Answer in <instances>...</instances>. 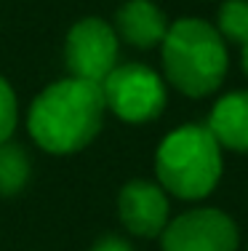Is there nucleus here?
Returning a JSON list of instances; mask_svg holds the SVG:
<instances>
[{
    "instance_id": "nucleus-1",
    "label": "nucleus",
    "mask_w": 248,
    "mask_h": 251,
    "mask_svg": "<svg viewBox=\"0 0 248 251\" xmlns=\"http://www.w3.org/2000/svg\"><path fill=\"white\" fill-rule=\"evenodd\" d=\"M104 94L99 83L62 77L45 86L27 110V131L48 155H75L86 150L104 126Z\"/></svg>"
},
{
    "instance_id": "nucleus-2",
    "label": "nucleus",
    "mask_w": 248,
    "mask_h": 251,
    "mask_svg": "<svg viewBox=\"0 0 248 251\" xmlns=\"http://www.w3.org/2000/svg\"><path fill=\"white\" fill-rule=\"evenodd\" d=\"M160 59L165 83L190 99L219 91L229 70V51L219 29L198 16L171 22L160 43Z\"/></svg>"
},
{
    "instance_id": "nucleus-3",
    "label": "nucleus",
    "mask_w": 248,
    "mask_h": 251,
    "mask_svg": "<svg viewBox=\"0 0 248 251\" xmlns=\"http://www.w3.org/2000/svg\"><path fill=\"white\" fill-rule=\"evenodd\" d=\"M224 171L222 145L205 123H184L163 136L155 152L158 184L179 201H203Z\"/></svg>"
},
{
    "instance_id": "nucleus-4",
    "label": "nucleus",
    "mask_w": 248,
    "mask_h": 251,
    "mask_svg": "<svg viewBox=\"0 0 248 251\" xmlns=\"http://www.w3.org/2000/svg\"><path fill=\"white\" fill-rule=\"evenodd\" d=\"M104 104L126 123H150L165 110L168 88L165 77L139 62L117 64L102 80Z\"/></svg>"
},
{
    "instance_id": "nucleus-5",
    "label": "nucleus",
    "mask_w": 248,
    "mask_h": 251,
    "mask_svg": "<svg viewBox=\"0 0 248 251\" xmlns=\"http://www.w3.org/2000/svg\"><path fill=\"white\" fill-rule=\"evenodd\" d=\"M120 40L115 27L102 16H83L67 32L64 40V62L72 77L99 83L117 67Z\"/></svg>"
},
{
    "instance_id": "nucleus-6",
    "label": "nucleus",
    "mask_w": 248,
    "mask_h": 251,
    "mask_svg": "<svg viewBox=\"0 0 248 251\" xmlns=\"http://www.w3.org/2000/svg\"><path fill=\"white\" fill-rule=\"evenodd\" d=\"M240 232L222 208H192L174 217L160 232L163 251H238Z\"/></svg>"
},
{
    "instance_id": "nucleus-7",
    "label": "nucleus",
    "mask_w": 248,
    "mask_h": 251,
    "mask_svg": "<svg viewBox=\"0 0 248 251\" xmlns=\"http://www.w3.org/2000/svg\"><path fill=\"white\" fill-rule=\"evenodd\" d=\"M117 217L120 225L136 238H158L171 222L168 193L158 182L131 179L117 195Z\"/></svg>"
},
{
    "instance_id": "nucleus-8",
    "label": "nucleus",
    "mask_w": 248,
    "mask_h": 251,
    "mask_svg": "<svg viewBox=\"0 0 248 251\" xmlns=\"http://www.w3.org/2000/svg\"><path fill=\"white\" fill-rule=\"evenodd\" d=\"M112 27L117 32V40H123V43L134 46L139 51H150V49H160L171 22L163 14L160 5H155L152 0H128L117 8Z\"/></svg>"
},
{
    "instance_id": "nucleus-9",
    "label": "nucleus",
    "mask_w": 248,
    "mask_h": 251,
    "mask_svg": "<svg viewBox=\"0 0 248 251\" xmlns=\"http://www.w3.org/2000/svg\"><path fill=\"white\" fill-rule=\"evenodd\" d=\"M205 126L222 150L248 155V91H232L222 97L214 104Z\"/></svg>"
},
{
    "instance_id": "nucleus-10",
    "label": "nucleus",
    "mask_w": 248,
    "mask_h": 251,
    "mask_svg": "<svg viewBox=\"0 0 248 251\" xmlns=\"http://www.w3.org/2000/svg\"><path fill=\"white\" fill-rule=\"evenodd\" d=\"M29 174H32V160L27 150L16 142H3L0 145V195L11 198L19 195L27 187Z\"/></svg>"
},
{
    "instance_id": "nucleus-11",
    "label": "nucleus",
    "mask_w": 248,
    "mask_h": 251,
    "mask_svg": "<svg viewBox=\"0 0 248 251\" xmlns=\"http://www.w3.org/2000/svg\"><path fill=\"white\" fill-rule=\"evenodd\" d=\"M214 27L219 29L224 43H248V0H224Z\"/></svg>"
},
{
    "instance_id": "nucleus-12",
    "label": "nucleus",
    "mask_w": 248,
    "mask_h": 251,
    "mask_svg": "<svg viewBox=\"0 0 248 251\" xmlns=\"http://www.w3.org/2000/svg\"><path fill=\"white\" fill-rule=\"evenodd\" d=\"M16 123H19V101L11 83L0 75V145L14 136Z\"/></svg>"
},
{
    "instance_id": "nucleus-13",
    "label": "nucleus",
    "mask_w": 248,
    "mask_h": 251,
    "mask_svg": "<svg viewBox=\"0 0 248 251\" xmlns=\"http://www.w3.org/2000/svg\"><path fill=\"white\" fill-rule=\"evenodd\" d=\"M91 251H134V249H131V243L120 235H104L93 243Z\"/></svg>"
},
{
    "instance_id": "nucleus-14",
    "label": "nucleus",
    "mask_w": 248,
    "mask_h": 251,
    "mask_svg": "<svg viewBox=\"0 0 248 251\" xmlns=\"http://www.w3.org/2000/svg\"><path fill=\"white\" fill-rule=\"evenodd\" d=\"M240 64H243V73H246V77H248V43L240 46Z\"/></svg>"
}]
</instances>
